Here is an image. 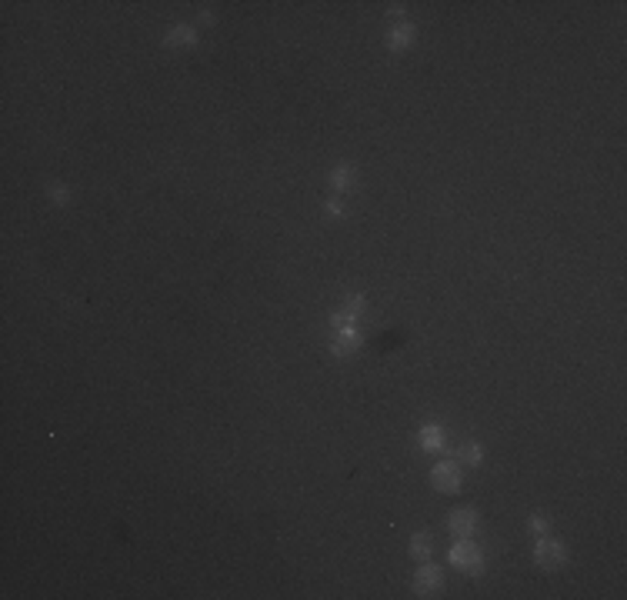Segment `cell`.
Listing matches in <instances>:
<instances>
[{
  "label": "cell",
  "mask_w": 627,
  "mask_h": 600,
  "mask_svg": "<svg viewBox=\"0 0 627 600\" xmlns=\"http://www.w3.org/2000/svg\"><path fill=\"white\" fill-rule=\"evenodd\" d=\"M564 560H567V550H564V543L561 540H554L551 534H541L537 537V547H534V564L541 570H557V567H564Z\"/></svg>",
  "instance_id": "cell-2"
},
{
  "label": "cell",
  "mask_w": 627,
  "mask_h": 600,
  "mask_svg": "<svg viewBox=\"0 0 627 600\" xmlns=\"http://www.w3.org/2000/svg\"><path fill=\"white\" fill-rule=\"evenodd\" d=\"M327 210H331V213H344V204H340V200H327Z\"/></svg>",
  "instance_id": "cell-16"
},
{
  "label": "cell",
  "mask_w": 627,
  "mask_h": 600,
  "mask_svg": "<svg viewBox=\"0 0 627 600\" xmlns=\"http://www.w3.org/2000/svg\"><path fill=\"white\" fill-rule=\"evenodd\" d=\"M444 444H447V434H444L437 423H424V427H421V447L424 450L437 453V450H444Z\"/></svg>",
  "instance_id": "cell-7"
},
{
  "label": "cell",
  "mask_w": 627,
  "mask_h": 600,
  "mask_svg": "<svg viewBox=\"0 0 627 600\" xmlns=\"http://www.w3.org/2000/svg\"><path fill=\"white\" fill-rule=\"evenodd\" d=\"M387 14H391V20H398V17H404V7H391Z\"/></svg>",
  "instance_id": "cell-17"
},
{
  "label": "cell",
  "mask_w": 627,
  "mask_h": 600,
  "mask_svg": "<svg viewBox=\"0 0 627 600\" xmlns=\"http://www.w3.org/2000/svg\"><path fill=\"white\" fill-rule=\"evenodd\" d=\"M441 587H444L441 567H430V564L417 567V577H414V594H417V597H434Z\"/></svg>",
  "instance_id": "cell-4"
},
{
  "label": "cell",
  "mask_w": 627,
  "mask_h": 600,
  "mask_svg": "<svg viewBox=\"0 0 627 600\" xmlns=\"http://www.w3.org/2000/svg\"><path fill=\"white\" fill-rule=\"evenodd\" d=\"M190 44H197L194 27H170L167 37H164V47H170V50H177V47H190Z\"/></svg>",
  "instance_id": "cell-10"
},
{
  "label": "cell",
  "mask_w": 627,
  "mask_h": 600,
  "mask_svg": "<svg viewBox=\"0 0 627 600\" xmlns=\"http://www.w3.org/2000/svg\"><path fill=\"white\" fill-rule=\"evenodd\" d=\"M340 310H344V314H351V317H361V310H364V297H357V294H354V297H347Z\"/></svg>",
  "instance_id": "cell-14"
},
{
  "label": "cell",
  "mask_w": 627,
  "mask_h": 600,
  "mask_svg": "<svg viewBox=\"0 0 627 600\" xmlns=\"http://www.w3.org/2000/svg\"><path fill=\"white\" fill-rule=\"evenodd\" d=\"M414 44V27L411 24H398V27L387 30V47L391 50H407Z\"/></svg>",
  "instance_id": "cell-9"
},
{
  "label": "cell",
  "mask_w": 627,
  "mask_h": 600,
  "mask_svg": "<svg viewBox=\"0 0 627 600\" xmlns=\"http://www.w3.org/2000/svg\"><path fill=\"white\" fill-rule=\"evenodd\" d=\"M47 197H50L54 204H67V200H70V190H67L63 183H50V187H47Z\"/></svg>",
  "instance_id": "cell-13"
},
{
  "label": "cell",
  "mask_w": 627,
  "mask_h": 600,
  "mask_svg": "<svg viewBox=\"0 0 627 600\" xmlns=\"http://www.w3.org/2000/svg\"><path fill=\"white\" fill-rule=\"evenodd\" d=\"M357 347H361V333H357V330H334L331 350H334L337 357H351Z\"/></svg>",
  "instance_id": "cell-6"
},
{
  "label": "cell",
  "mask_w": 627,
  "mask_h": 600,
  "mask_svg": "<svg viewBox=\"0 0 627 600\" xmlns=\"http://www.w3.org/2000/svg\"><path fill=\"white\" fill-rule=\"evenodd\" d=\"M430 483H434V490H441V494H458L460 490V470L451 460H444L430 470Z\"/></svg>",
  "instance_id": "cell-3"
},
{
  "label": "cell",
  "mask_w": 627,
  "mask_h": 600,
  "mask_svg": "<svg viewBox=\"0 0 627 600\" xmlns=\"http://www.w3.org/2000/svg\"><path fill=\"white\" fill-rule=\"evenodd\" d=\"M474 530H477L474 510H454V517H451V534H454V537H474Z\"/></svg>",
  "instance_id": "cell-5"
},
{
  "label": "cell",
  "mask_w": 627,
  "mask_h": 600,
  "mask_svg": "<svg viewBox=\"0 0 627 600\" xmlns=\"http://www.w3.org/2000/svg\"><path fill=\"white\" fill-rule=\"evenodd\" d=\"M354 183H357V174H354L351 164H337L334 174H331V187H334L337 194H347Z\"/></svg>",
  "instance_id": "cell-8"
},
{
  "label": "cell",
  "mask_w": 627,
  "mask_h": 600,
  "mask_svg": "<svg viewBox=\"0 0 627 600\" xmlns=\"http://www.w3.org/2000/svg\"><path fill=\"white\" fill-rule=\"evenodd\" d=\"M411 554H414V560H428V557H430V537H428V534H414V537H411Z\"/></svg>",
  "instance_id": "cell-11"
},
{
  "label": "cell",
  "mask_w": 627,
  "mask_h": 600,
  "mask_svg": "<svg viewBox=\"0 0 627 600\" xmlns=\"http://www.w3.org/2000/svg\"><path fill=\"white\" fill-rule=\"evenodd\" d=\"M531 527H534V534H547V517H534Z\"/></svg>",
  "instance_id": "cell-15"
},
{
  "label": "cell",
  "mask_w": 627,
  "mask_h": 600,
  "mask_svg": "<svg viewBox=\"0 0 627 600\" xmlns=\"http://www.w3.org/2000/svg\"><path fill=\"white\" fill-rule=\"evenodd\" d=\"M458 457L477 467V464H481V457H484V450H481V444H464V447L458 450Z\"/></svg>",
  "instance_id": "cell-12"
},
{
  "label": "cell",
  "mask_w": 627,
  "mask_h": 600,
  "mask_svg": "<svg viewBox=\"0 0 627 600\" xmlns=\"http://www.w3.org/2000/svg\"><path fill=\"white\" fill-rule=\"evenodd\" d=\"M451 567H458L460 573H474V577L484 570V557L471 537H458V543L451 547Z\"/></svg>",
  "instance_id": "cell-1"
}]
</instances>
